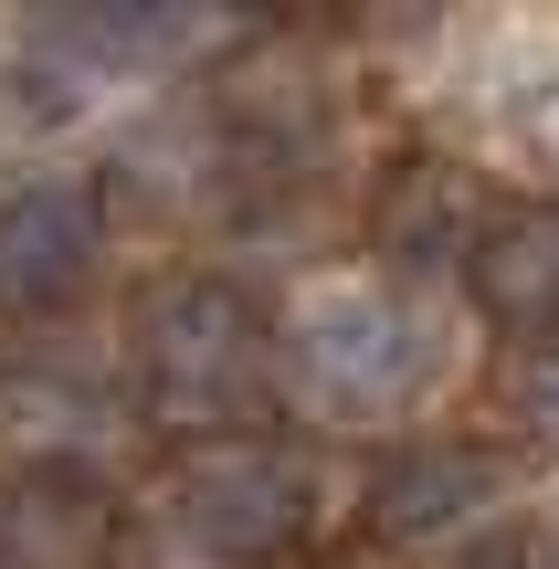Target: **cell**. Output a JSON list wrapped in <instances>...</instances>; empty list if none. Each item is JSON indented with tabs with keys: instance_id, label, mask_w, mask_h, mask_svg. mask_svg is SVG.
<instances>
[{
	"instance_id": "cell-1",
	"label": "cell",
	"mask_w": 559,
	"mask_h": 569,
	"mask_svg": "<svg viewBox=\"0 0 559 569\" xmlns=\"http://www.w3.org/2000/svg\"><path fill=\"white\" fill-rule=\"evenodd\" d=\"M465 317L433 284H401L391 264H328L274 317V401L317 432H380L455 390Z\"/></svg>"
},
{
	"instance_id": "cell-2",
	"label": "cell",
	"mask_w": 559,
	"mask_h": 569,
	"mask_svg": "<svg viewBox=\"0 0 559 569\" xmlns=\"http://www.w3.org/2000/svg\"><path fill=\"white\" fill-rule=\"evenodd\" d=\"M328 517V486L296 443H180L127 507V569H274Z\"/></svg>"
},
{
	"instance_id": "cell-3",
	"label": "cell",
	"mask_w": 559,
	"mask_h": 569,
	"mask_svg": "<svg viewBox=\"0 0 559 569\" xmlns=\"http://www.w3.org/2000/svg\"><path fill=\"white\" fill-rule=\"evenodd\" d=\"M127 380L138 411L180 443H243L274 401V327L232 274H159L127 317Z\"/></svg>"
},
{
	"instance_id": "cell-4",
	"label": "cell",
	"mask_w": 559,
	"mask_h": 569,
	"mask_svg": "<svg viewBox=\"0 0 559 569\" xmlns=\"http://www.w3.org/2000/svg\"><path fill=\"white\" fill-rule=\"evenodd\" d=\"M443 106L486 169L559 180V21H455Z\"/></svg>"
},
{
	"instance_id": "cell-5",
	"label": "cell",
	"mask_w": 559,
	"mask_h": 569,
	"mask_svg": "<svg viewBox=\"0 0 559 569\" xmlns=\"http://www.w3.org/2000/svg\"><path fill=\"white\" fill-rule=\"evenodd\" d=\"M138 380H106L84 359H11L0 369V443L11 465H53V475H117L127 432H138Z\"/></svg>"
},
{
	"instance_id": "cell-6",
	"label": "cell",
	"mask_w": 559,
	"mask_h": 569,
	"mask_svg": "<svg viewBox=\"0 0 559 569\" xmlns=\"http://www.w3.org/2000/svg\"><path fill=\"white\" fill-rule=\"evenodd\" d=\"M518 496V453L507 443H476V432H433V443H412L391 475L370 486V528L391 538V549H476V538H497L486 517Z\"/></svg>"
},
{
	"instance_id": "cell-7",
	"label": "cell",
	"mask_w": 559,
	"mask_h": 569,
	"mask_svg": "<svg viewBox=\"0 0 559 569\" xmlns=\"http://www.w3.org/2000/svg\"><path fill=\"white\" fill-rule=\"evenodd\" d=\"M106 264V201L84 180H11L0 190V317L53 327Z\"/></svg>"
},
{
	"instance_id": "cell-8",
	"label": "cell",
	"mask_w": 559,
	"mask_h": 569,
	"mask_svg": "<svg viewBox=\"0 0 559 569\" xmlns=\"http://www.w3.org/2000/svg\"><path fill=\"white\" fill-rule=\"evenodd\" d=\"M486 232H497V211H486V190H476L465 159H401L391 190H380V211H370V243H380V264L401 284L476 274Z\"/></svg>"
},
{
	"instance_id": "cell-9",
	"label": "cell",
	"mask_w": 559,
	"mask_h": 569,
	"mask_svg": "<svg viewBox=\"0 0 559 569\" xmlns=\"http://www.w3.org/2000/svg\"><path fill=\"white\" fill-rule=\"evenodd\" d=\"M0 569H127V517L106 475L11 465L0 475Z\"/></svg>"
},
{
	"instance_id": "cell-10",
	"label": "cell",
	"mask_w": 559,
	"mask_h": 569,
	"mask_svg": "<svg viewBox=\"0 0 559 569\" xmlns=\"http://www.w3.org/2000/svg\"><path fill=\"white\" fill-rule=\"evenodd\" d=\"M465 296H476L497 327H518V338H549V327H559V190L497 211V232H486Z\"/></svg>"
},
{
	"instance_id": "cell-11",
	"label": "cell",
	"mask_w": 559,
	"mask_h": 569,
	"mask_svg": "<svg viewBox=\"0 0 559 569\" xmlns=\"http://www.w3.org/2000/svg\"><path fill=\"white\" fill-rule=\"evenodd\" d=\"M497 411H507V443L559 453V327L549 338H518L497 359Z\"/></svg>"
},
{
	"instance_id": "cell-12",
	"label": "cell",
	"mask_w": 559,
	"mask_h": 569,
	"mask_svg": "<svg viewBox=\"0 0 559 569\" xmlns=\"http://www.w3.org/2000/svg\"><path fill=\"white\" fill-rule=\"evenodd\" d=\"M433 569H528V538H476V549H455Z\"/></svg>"
},
{
	"instance_id": "cell-13",
	"label": "cell",
	"mask_w": 559,
	"mask_h": 569,
	"mask_svg": "<svg viewBox=\"0 0 559 569\" xmlns=\"http://www.w3.org/2000/svg\"><path fill=\"white\" fill-rule=\"evenodd\" d=\"M528 569H559V528H539V538H528Z\"/></svg>"
}]
</instances>
